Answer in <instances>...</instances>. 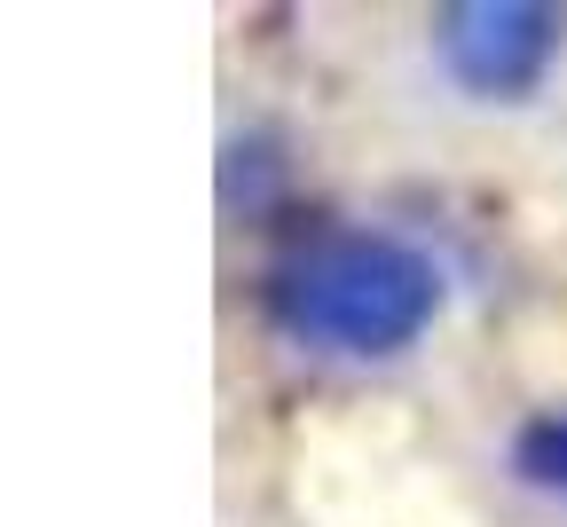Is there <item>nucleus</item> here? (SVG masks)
Listing matches in <instances>:
<instances>
[{"instance_id":"1","label":"nucleus","mask_w":567,"mask_h":527,"mask_svg":"<svg viewBox=\"0 0 567 527\" xmlns=\"http://www.w3.org/2000/svg\"><path fill=\"white\" fill-rule=\"evenodd\" d=\"M268 316L331 354H402L442 316V268L379 229H323L268 268Z\"/></svg>"},{"instance_id":"2","label":"nucleus","mask_w":567,"mask_h":527,"mask_svg":"<svg viewBox=\"0 0 567 527\" xmlns=\"http://www.w3.org/2000/svg\"><path fill=\"white\" fill-rule=\"evenodd\" d=\"M567 40V17L544 0H450L434 17L442 71L481 103H520L544 87V71Z\"/></svg>"},{"instance_id":"3","label":"nucleus","mask_w":567,"mask_h":527,"mask_svg":"<svg viewBox=\"0 0 567 527\" xmlns=\"http://www.w3.org/2000/svg\"><path fill=\"white\" fill-rule=\"evenodd\" d=\"M513 465H520V480H536L544 496H567V410L536 417V425L513 441Z\"/></svg>"}]
</instances>
